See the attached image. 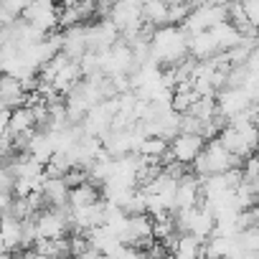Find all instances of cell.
Wrapping results in <instances>:
<instances>
[{
	"instance_id": "cell-1",
	"label": "cell",
	"mask_w": 259,
	"mask_h": 259,
	"mask_svg": "<svg viewBox=\"0 0 259 259\" xmlns=\"http://www.w3.org/2000/svg\"><path fill=\"white\" fill-rule=\"evenodd\" d=\"M188 56V33L181 26H160L150 36V61L158 66H176Z\"/></svg>"
},
{
	"instance_id": "cell-2",
	"label": "cell",
	"mask_w": 259,
	"mask_h": 259,
	"mask_svg": "<svg viewBox=\"0 0 259 259\" xmlns=\"http://www.w3.org/2000/svg\"><path fill=\"white\" fill-rule=\"evenodd\" d=\"M191 165H193V176L206 178V176L226 173V170H231V168H241V158L231 155V153L219 143V138H213V140H206V143H203V150L198 153V158H196Z\"/></svg>"
},
{
	"instance_id": "cell-3",
	"label": "cell",
	"mask_w": 259,
	"mask_h": 259,
	"mask_svg": "<svg viewBox=\"0 0 259 259\" xmlns=\"http://www.w3.org/2000/svg\"><path fill=\"white\" fill-rule=\"evenodd\" d=\"M203 138H198V135H188V133H178L170 143H168V150H170V155H173V160H178V163H183V165H191L196 158H198V153L203 150Z\"/></svg>"
},
{
	"instance_id": "cell-4",
	"label": "cell",
	"mask_w": 259,
	"mask_h": 259,
	"mask_svg": "<svg viewBox=\"0 0 259 259\" xmlns=\"http://www.w3.org/2000/svg\"><path fill=\"white\" fill-rule=\"evenodd\" d=\"M117 41H119V31L114 28L109 18H102L94 26H87V51H107Z\"/></svg>"
},
{
	"instance_id": "cell-5",
	"label": "cell",
	"mask_w": 259,
	"mask_h": 259,
	"mask_svg": "<svg viewBox=\"0 0 259 259\" xmlns=\"http://www.w3.org/2000/svg\"><path fill=\"white\" fill-rule=\"evenodd\" d=\"M201 203V186H198V176L193 173H183L176 181V196H173V211L178 208H193Z\"/></svg>"
},
{
	"instance_id": "cell-6",
	"label": "cell",
	"mask_w": 259,
	"mask_h": 259,
	"mask_svg": "<svg viewBox=\"0 0 259 259\" xmlns=\"http://www.w3.org/2000/svg\"><path fill=\"white\" fill-rule=\"evenodd\" d=\"M84 51H87V26L79 23V26L64 28L61 31V54L66 59H74L76 61Z\"/></svg>"
},
{
	"instance_id": "cell-7",
	"label": "cell",
	"mask_w": 259,
	"mask_h": 259,
	"mask_svg": "<svg viewBox=\"0 0 259 259\" xmlns=\"http://www.w3.org/2000/svg\"><path fill=\"white\" fill-rule=\"evenodd\" d=\"M21 226H23V221L13 219L11 213L0 216V249L3 251L21 249Z\"/></svg>"
},
{
	"instance_id": "cell-8",
	"label": "cell",
	"mask_w": 259,
	"mask_h": 259,
	"mask_svg": "<svg viewBox=\"0 0 259 259\" xmlns=\"http://www.w3.org/2000/svg\"><path fill=\"white\" fill-rule=\"evenodd\" d=\"M41 196H44V203L46 208H64L69 206L66 198H69V188L61 178H46L44 186H41Z\"/></svg>"
},
{
	"instance_id": "cell-9",
	"label": "cell",
	"mask_w": 259,
	"mask_h": 259,
	"mask_svg": "<svg viewBox=\"0 0 259 259\" xmlns=\"http://www.w3.org/2000/svg\"><path fill=\"white\" fill-rule=\"evenodd\" d=\"M31 130H36V119H33V112L28 107H16L11 109V117H8V143L23 133H31Z\"/></svg>"
},
{
	"instance_id": "cell-10",
	"label": "cell",
	"mask_w": 259,
	"mask_h": 259,
	"mask_svg": "<svg viewBox=\"0 0 259 259\" xmlns=\"http://www.w3.org/2000/svg\"><path fill=\"white\" fill-rule=\"evenodd\" d=\"M99 201V186H94V183H81V186H76V188H69V198H66V203H69V208H81V206H92V203H97Z\"/></svg>"
},
{
	"instance_id": "cell-11",
	"label": "cell",
	"mask_w": 259,
	"mask_h": 259,
	"mask_svg": "<svg viewBox=\"0 0 259 259\" xmlns=\"http://www.w3.org/2000/svg\"><path fill=\"white\" fill-rule=\"evenodd\" d=\"M208 33L213 36V41H216V46H219V51H221V54H224V51H229L231 46H236V44L241 41L239 31H236V28H234L229 21L211 26V28H208Z\"/></svg>"
},
{
	"instance_id": "cell-12",
	"label": "cell",
	"mask_w": 259,
	"mask_h": 259,
	"mask_svg": "<svg viewBox=\"0 0 259 259\" xmlns=\"http://www.w3.org/2000/svg\"><path fill=\"white\" fill-rule=\"evenodd\" d=\"M140 13H143V21L160 28V26H168L165 23V16H168V3L163 0H143L140 6Z\"/></svg>"
},
{
	"instance_id": "cell-13",
	"label": "cell",
	"mask_w": 259,
	"mask_h": 259,
	"mask_svg": "<svg viewBox=\"0 0 259 259\" xmlns=\"http://www.w3.org/2000/svg\"><path fill=\"white\" fill-rule=\"evenodd\" d=\"M165 150H168V140H163V138H158V135H148V138H143V143H140V148H138V155L153 158V160L160 163V155H163Z\"/></svg>"
},
{
	"instance_id": "cell-14",
	"label": "cell",
	"mask_w": 259,
	"mask_h": 259,
	"mask_svg": "<svg viewBox=\"0 0 259 259\" xmlns=\"http://www.w3.org/2000/svg\"><path fill=\"white\" fill-rule=\"evenodd\" d=\"M61 181L66 183V188H76V186L87 183V168H79V165H74V168H69V170L61 176Z\"/></svg>"
},
{
	"instance_id": "cell-15",
	"label": "cell",
	"mask_w": 259,
	"mask_h": 259,
	"mask_svg": "<svg viewBox=\"0 0 259 259\" xmlns=\"http://www.w3.org/2000/svg\"><path fill=\"white\" fill-rule=\"evenodd\" d=\"M239 3H241V11H244L246 21L251 26H256V21H259V0H239Z\"/></svg>"
},
{
	"instance_id": "cell-16",
	"label": "cell",
	"mask_w": 259,
	"mask_h": 259,
	"mask_svg": "<svg viewBox=\"0 0 259 259\" xmlns=\"http://www.w3.org/2000/svg\"><path fill=\"white\" fill-rule=\"evenodd\" d=\"M11 201H13V193L0 188V216H3V213H8V208H11Z\"/></svg>"
},
{
	"instance_id": "cell-17",
	"label": "cell",
	"mask_w": 259,
	"mask_h": 259,
	"mask_svg": "<svg viewBox=\"0 0 259 259\" xmlns=\"http://www.w3.org/2000/svg\"><path fill=\"white\" fill-rule=\"evenodd\" d=\"M6 165H8V150L0 145V168H6Z\"/></svg>"
},
{
	"instance_id": "cell-18",
	"label": "cell",
	"mask_w": 259,
	"mask_h": 259,
	"mask_svg": "<svg viewBox=\"0 0 259 259\" xmlns=\"http://www.w3.org/2000/svg\"><path fill=\"white\" fill-rule=\"evenodd\" d=\"M23 259H46V256H41V254H36L33 249H26V254H23Z\"/></svg>"
},
{
	"instance_id": "cell-19",
	"label": "cell",
	"mask_w": 259,
	"mask_h": 259,
	"mask_svg": "<svg viewBox=\"0 0 259 259\" xmlns=\"http://www.w3.org/2000/svg\"><path fill=\"white\" fill-rule=\"evenodd\" d=\"M0 259H18L13 251H3V249H0Z\"/></svg>"
},
{
	"instance_id": "cell-20",
	"label": "cell",
	"mask_w": 259,
	"mask_h": 259,
	"mask_svg": "<svg viewBox=\"0 0 259 259\" xmlns=\"http://www.w3.org/2000/svg\"><path fill=\"white\" fill-rule=\"evenodd\" d=\"M138 259H155V256H153V254H148V251H140V256H138Z\"/></svg>"
},
{
	"instance_id": "cell-21",
	"label": "cell",
	"mask_w": 259,
	"mask_h": 259,
	"mask_svg": "<svg viewBox=\"0 0 259 259\" xmlns=\"http://www.w3.org/2000/svg\"><path fill=\"white\" fill-rule=\"evenodd\" d=\"M224 3H231V0H224Z\"/></svg>"
},
{
	"instance_id": "cell-22",
	"label": "cell",
	"mask_w": 259,
	"mask_h": 259,
	"mask_svg": "<svg viewBox=\"0 0 259 259\" xmlns=\"http://www.w3.org/2000/svg\"><path fill=\"white\" fill-rule=\"evenodd\" d=\"M219 259H226V256H219Z\"/></svg>"
},
{
	"instance_id": "cell-23",
	"label": "cell",
	"mask_w": 259,
	"mask_h": 259,
	"mask_svg": "<svg viewBox=\"0 0 259 259\" xmlns=\"http://www.w3.org/2000/svg\"><path fill=\"white\" fill-rule=\"evenodd\" d=\"M76 3H79V0H76Z\"/></svg>"
}]
</instances>
